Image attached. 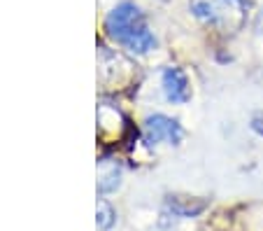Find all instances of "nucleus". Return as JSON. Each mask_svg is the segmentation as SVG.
<instances>
[{"mask_svg": "<svg viewBox=\"0 0 263 231\" xmlns=\"http://www.w3.org/2000/svg\"><path fill=\"white\" fill-rule=\"evenodd\" d=\"M105 30L112 40L133 54H147L149 49L156 47V38L144 21L142 10L130 0L119 3L109 12L105 19Z\"/></svg>", "mask_w": 263, "mask_h": 231, "instance_id": "1", "label": "nucleus"}, {"mask_svg": "<svg viewBox=\"0 0 263 231\" xmlns=\"http://www.w3.org/2000/svg\"><path fill=\"white\" fill-rule=\"evenodd\" d=\"M194 10L198 16L210 19L214 24H219L221 28L235 30L242 26L245 21V5L242 0H212V3H194Z\"/></svg>", "mask_w": 263, "mask_h": 231, "instance_id": "2", "label": "nucleus"}, {"mask_svg": "<svg viewBox=\"0 0 263 231\" xmlns=\"http://www.w3.org/2000/svg\"><path fill=\"white\" fill-rule=\"evenodd\" d=\"M182 138H184V131L177 119H170L165 115H152L144 121V140L149 145H156V143L179 145Z\"/></svg>", "mask_w": 263, "mask_h": 231, "instance_id": "3", "label": "nucleus"}, {"mask_svg": "<svg viewBox=\"0 0 263 231\" xmlns=\"http://www.w3.org/2000/svg\"><path fill=\"white\" fill-rule=\"evenodd\" d=\"M163 94L170 103H186L191 98L189 77L182 68H168L163 73Z\"/></svg>", "mask_w": 263, "mask_h": 231, "instance_id": "4", "label": "nucleus"}, {"mask_svg": "<svg viewBox=\"0 0 263 231\" xmlns=\"http://www.w3.org/2000/svg\"><path fill=\"white\" fill-rule=\"evenodd\" d=\"M115 220H117V212L112 210V206H109L107 201H100V203H98V215H96L98 229H100V231H107L109 226L115 224Z\"/></svg>", "mask_w": 263, "mask_h": 231, "instance_id": "5", "label": "nucleus"}, {"mask_svg": "<svg viewBox=\"0 0 263 231\" xmlns=\"http://www.w3.org/2000/svg\"><path fill=\"white\" fill-rule=\"evenodd\" d=\"M119 187V173L117 171H112L109 175H105L103 177V182H100V194H107V191H112V189H117Z\"/></svg>", "mask_w": 263, "mask_h": 231, "instance_id": "6", "label": "nucleus"}, {"mask_svg": "<svg viewBox=\"0 0 263 231\" xmlns=\"http://www.w3.org/2000/svg\"><path fill=\"white\" fill-rule=\"evenodd\" d=\"M252 129L256 131L258 136H263V115H256V117H252Z\"/></svg>", "mask_w": 263, "mask_h": 231, "instance_id": "7", "label": "nucleus"}, {"mask_svg": "<svg viewBox=\"0 0 263 231\" xmlns=\"http://www.w3.org/2000/svg\"><path fill=\"white\" fill-rule=\"evenodd\" d=\"M256 30L258 33H263V12L258 14V19H256Z\"/></svg>", "mask_w": 263, "mask_h": 231, "instance_id": "8", "label": "nucleus"}]
</instances>
